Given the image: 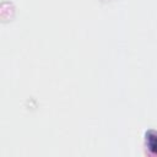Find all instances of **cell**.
Returning a JSON list of instances; mask_svg holds the SVG:
<instances>
[{"instance_id":"cell-1","label":"cell","mask_w":157,"mask_h":157,"mask_svg":"<svg viewBox=\"0 0 157 157\" xmlns=\"http://www.w3.org/2000/svg\"><path fill=\"white\" fill-rule=\"evenodd\" d=\"M146 144H147L148 150L152 153L157 155V131H155V130L147 131V134H146Z\"/></svg>"}]
</instances>
